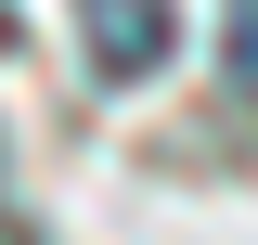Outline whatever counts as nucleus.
Returning <instances> with one entry per match:
<instances>
[{
	"label": "nucleus",
	"instance_id": "obj_1",
	"mask_svg": "<svg viewBox=\"0 0 258 245\" xmlns=\"http://www.w3.org/2000/svg\"><path fill=\"white\" fill-rule=\"evenodd\" d=\"M78 39H91L103 91H142V78L181 52V13H168V0H78Z\"/></svg>",
	"mask_w": 258,
	"mask_h": 245
},
{
	"label": "nucleus",
	"instance_id": "obj_2",
	"mask_svg": "<svg viewBox=\"0 0 258 245\" xmlns=\"http://www.w3.org/2000/svg\"><path fill=\"white\" fill-rule=\"evenodd\" d=\"M232 91H258V0H232Z\"/></svg>",
	"mask_w": 258,
	"mask_h": 245
}]
</instances>
